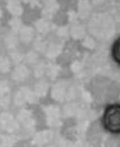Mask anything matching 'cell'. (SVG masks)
Wrapping results in <instances>:
<instances>
[{
	"label": "cell",
	"mask_w": 120,
	"mask_h": 147,
	"mask_svg": "<svg viewBox=\"0 0 120 147\" xmlns=\"http://www.w3.org/2000/svg\"><path fill=\"white\" fill-rule=\"evenodd\" d=\"M112 55L115 62L120 65V37L114 44L112 49Z\"/></svg>",
	"instance_id": "7a4b0ae2"
},
{
	"label": "cell",
	"mask_w": 120,
	"mask_h": 147,
	"mask_svg": "<svg viewBox=\"0 0 120 147\" xmlns=\"http://www.w3.org/2000/svg\"><path fill=\"white\" fill-rule=\"evenodd\" d=\"M105 128L111 134H120V104L110 105L105 110L102 117Z\"/></svg>",
	"instance_id": "6da1fadb"
}]
</instances>
